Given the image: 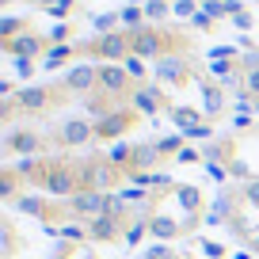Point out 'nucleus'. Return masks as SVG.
Returning a JSON list of instances; mask_svg holds the SVG:
<instances>
[{
	"label": "nucleus",
	"instance_id": "obj_16",
	"mask_svg": "<svg viewBox=\"0 0 259 259\" xmlns=\"http://www.w3.org/2000/svg\"><path fill=\"white\" fill-rule=\"evenodd\" d=\"M138 19H141V12H138V8H126V12H122V23H126V27H141Z\"/></svg>",
	"mask_w": 259,
	"mask_h": 259
},
{
	"label": "nucleus",
	"instance_id": "obj_9",
	"mask_svg": "<svg viewBox=\"0 0 259 259\" xmlns=\"http://www.w3.org/2000/svg\"><path fill=\"white\" fill-rule=\"evenodd\" d=\"M19 248H23V236H19L12 213H4V218H0V259H16Z\"/></svg>",
	"mask_w": 259,
	"mask_h": 259
},
{
	"label": "nucleus",
	"instance_id": "obj_3",
	"mask_svg": "<svg viewBox=\"0 0 259 259\" xmlns=\"http://www.w3.org/2000/svg\"><path fill=\"white\" fill-rule=\"evenodd\" d=\"M210 221V202L198 183L171 176H156L149 191H141V229L156 240H183L194 236L198 225Z\"/></svg>",
	"mask_w": 259,
	"mask_h": 259
},
{
	"label": "nucleus",
	"instance_id": "obj_11",
	"mask_svg": "<svg viewBox=\"0 0 259 259\" xmlns=\"http://www.w3.org/2000/svg\"><path fill=\"white\" fill-rule=\"evenodd\" d=\"M69 57H76V46H54V50L46 54V61H42V65H46V69H57V65H65Z\"/></svg>",
	"mask_w": 259,
	"mask_h": 259
},
{
	"label": "nucleus",
	"instance_id": "obj_2",
	"mask_svg": "<svg viewBox=\"0 0 259 259\" xmlns=\"http://www.w3.org/2000/svg\"><path fill=\"white\" fill-rule=\"evenodd\" d=\"M134 183V171L114 149H76V153L27 156L0 168V198L12 202L16 194H50V198H76V194H107Z\"/></svg>",
	"mask_w": 259,
	"mask_h": 259
},
{
	"label": "nucleus",
	"instance_id": "obj_6",
	"mask_svg": "<svg viewBox=\"0 0 259 259\" xmlns=\"http://www.w3.org/2000/svg\"><path fill=\"white\" fill-rule=\"evenodd\" d=\"M213 76H225L229 88H236L240 111H259V54H244L236 61H210Z\"/></svg>",
	"mask_w": 259,
	"mask_h": 259
},
{
	"label": "nucleus",
	"instance_id": "obj_14",
	"mask_svg": "<svg viewBox=\"0 0 259 259\" xmlns=\"http://www.w3.org/2000/svg\"><path fill=\"white\" fill-rule=\"evenodd\" d=\"M126 69H130L134 76H138V80L145 76V65H141V57H126Z\"/></svg>",
	"mask_w": 259,
	"mask_h": 259
},
{
	"label": "nucleus",
	"instance_id": "obj_13",
	"mask_svg": "<svg viewBox=\"0 0 259 259\" xmlns=\"http://www.w3.org/2000/svg\"><path fill=\"white\" fill-rule=\"evenodd\" d=\"M16 73L23 76V80H31V76H34V61H31V57H16Z\"/></svg>",
	"mask_w": 259,
	"mask_h": 259
},
{
	"label": "nucleus",
	"instance_id": "obj_10",
	"mask_svg": "<svg viewBox=\"0 0 259 259\" xmlns=\"http://www.w3.org/2000/svg\"><path fill=\"white\" fill-rule=\"evenodd\" d=\"M134 259H187V255H183V251H176V248H168V244H153V248L138 251Z\"/></svg>",
	"mask_w": 259,
	"mask_h": 259
},
{
	"label": "nucleus",
	"instance_id": "obj_5",
	"mask_svg": "<svg viewBox=\"0 0 259 259\" xmlns=\"http://www.w3.org/2000/svg\"><path fill=\"white\" fill-rule=\"evenodd\" d=\"M202 160L218 179H259V122L240 114L233 134H221L202 149Z\"/></svg>",
	"mask_w": 259,
	"mask_h": 259
},
{
	"label": "nucleus",
	"instance_id": "obj_19",
	"mask_svg": "<svg viewBox=\"0 0 259 259\" xmlns=\"http://www.w3.org/2000/svg\"><path fill=\"white\" fill-rule=\"evenodd\" d=\"M233 23L240 27V31H251V16H248V12H240V16H233Z\"/></svg>",
	"mask_w": 259,
	"mask_h": 259
},
{
	"label": "nucleus",
	"instance_id": "obj_8",
	"mask_svg": "<svg viewBox=\"0 0 259 259\" xmlns=\"http://www.w3.org/2000/svg\"><path fill=\"white\" fill-rule=\"evenodd\" d=\"M46 259H99V255H96V244H92V240H76V236H61V244H57V248L50 251Z\"/></svg>",
	"mask_w": 259,
	"mask_h": 259
},
{
	"label": "nucleus",
	"instance_id": "obj_4",
	"mask_svg": "<svg viewBox=\"0 0 259 259\" xmlns=\"http://www.w3.org/2000/svg\"><path fill=\"white\" fill-rule=\"evenodd\" d=\"M210 225L248 255H259V179H229L210 202Z\"/></svg>",
	"mask_w": 259,
	"mask_h": 259
},
{
	"label": "nucleus",
	"instance_id": "obj_17",
	"mask_svg": "<svg viewBox=\"0 0 259 259\" xmlns=\"http://www.w3.org/2000/svg\"><path fill=\"white\" fill-rule=\"evenodd\" d=\"M194 27H198V31H210V27H213V19L206 16V12H198V16H194Z\"/></svg>",
	"mask_w": 259,
	"mask_h": 259
},
{
	"label": "nucleus",
	"instance_id": "obj_7",
	"mask_svg": "<svg viewBox=\"0 0 259 259\" xmlns=\"http://www.w3.org/2000/svg\"><path fill=\"white\" fill-rule=\"evenodd\" d=\"M50 42H54L50 34L42 38V34H31V31H27V34H16V38H4L0 46H4V54H12V57H38Z\"/></svg>",
	"mask_w": 259,
	"mask_h": 259
},
{
	"label": "nucleus",
	"instance_id": "obj_15",
	"mask_svg": "<svg viewBox=\"0 0 259 259\" xmlns=\"http://www.w3.org/2000/svg\"><path fill=\"white\" fill-rule=\"evenodd\" d=\"M171 12H176V16H191V12H194V0H176Z\"/></svg>",
	"mask_w": 259,
	"mask_h": 259
},
{
	"label": "nucleus",
	"instance_id": "obj_12",
	"mask_svg": "<svg viewBox=\"0 0 259 259\" xmlns=\"http://www.w3.org/2000/svg\"><path fill=\"white\" fill-rule=\"evenodd\" d=\"M145 16L149 19H164V16H168V4H164V0H149V4H145Z\"/></svg>",
	"mask_w": 259,
	"mask_h": 259
},
{
	"label": "nucleus",
	"instance_id": "obj_1",
	"mask_svg": "<svg viewBox=\"0 0 259 259\" xmlns=\"http://www.w3.org/2000/svg\"><path fill=\"white\" fill-rule=\"evenodd\" d=\"M141 80L126 65H76L54 84H31L0 99V160L96 149L141 126L134 107Z\"/></svg>",
	"mask_w": 259,
	"mask_h": 259
},
{
	"label": "nucleus",
	"instance_id": "obj_18",
	"mask_svg": "<svg viewBox=\"0 0 259 259\" xmlns=\"http://www.w3.org/2000/svg\"><path fill=\"white\" fill-rule=\"evenodd\" d=\"M50 38L54 42H61V38H69V23H57L54 31H50Z\"/></svg>",
	"mask_w": 259,
	"mask_h": 259
}]
</instances>
